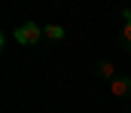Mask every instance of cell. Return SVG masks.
Returning <instances> with one entry per match:
<instances>
[{
    "label": "cell",
    "mask_w": 131,
    "mask_h": 113,
    "mask_svg": "<svg viewBox=\"0 0 131 113\" xmlns=\"http://www.w3.org/2000/svg\"><path fill=\"white\" fill-rule=\"evenodd\" d=\"M40 37H43V31H40V28H37L34 22H28V25H21V28L15 31V40H18L21 46H34V43H37Z\"/></svg>",
    "instance_id": "1"
},
{
    "label": "cell",
    "mask_w": 131,
    "mask_h": 113,
    "mask_svg": "<svg viewBox=\"0 0 131 113\" xmlns=\"http://www.w3.org/2000/svg\"><path fill=\"white\" fill-rule=\"evenodd\" d=\"M110 95L113 98H128L131 95V76H113L110 79Z\"/></svg>",
    "instance_id": "2"
},
{
    "label": "cell",
    "mask_w": 131,
    "mask_h": 113,
    "mask_svg": "<svg viewBox=\"0 0 131 113\" xmlns=\"http://www.w3.org/2000/svg\"><path fill=\"white\" fill-rule=\"evenodd\" d=\"M43 34L49 40H61L64 37V28H61V25H49V28H43Z\"/></svg>",
    "instance_id": "3"
},
{
    "label": "cell",
    "mask_w": 131,
    "mask_h": 113,
    "mask_svg": "<svg viewBox=\"0 0 131 113\" xmlns=\"http://www.w3.org/2000/svg\"><path fill=\"white\" fill-rule=\"evenodd\" d=\"M122 43H125V49H131V18H125V28H122Z\"/></svg>",
    "instance_id": "4"
},
{
    "label": "cell",
    "mask_w": 131,
    "mask_h": 113,
    "mask_svg": "<svg viewBox=\"0 0 131 113\" xmlns=\"http://www.w3.org/2000/svg\"><path fill=\"white\" fill-rule=\"evenodd\" d=\"M101 74H104V76H110V79H113V67H110V61H104V64H101Z\"/></svg>",
    "instance_id": "5"
}]
</instances>
